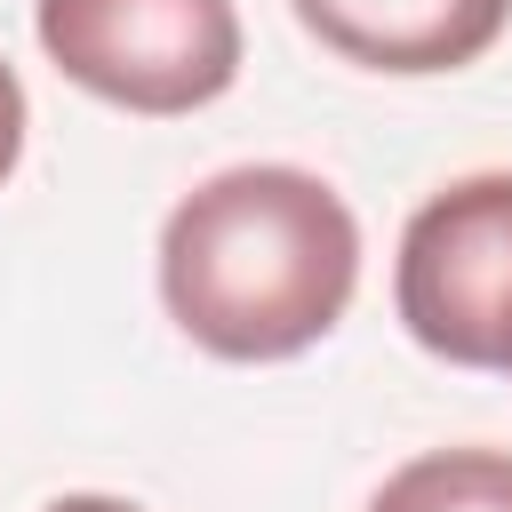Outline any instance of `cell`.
<instances>
[{
  "label": "cell",
  "instance_id": "1",
  "mask_svg": "<svg viewBox=\"0 0 512 512\" xmlns=\"http://www.w3.org/2000/svg\"><path fill=\"white\" fill-rule=\"evenodd\" d=\"M360 288V224L344 192L288 160L216 168L160 224V304L216 360L312 352Z\"/></svg>",
  "mask_w": 512,
  "mask_h": 512
},
{
  "label": "cell",
  "instance_id": "2",
  "mask_svg": "<svg viewBox=\"0 0 512 512\" xmlns=\"http://www.w3.org/2000/svg\"><path fill=\"white\" fill-rule=\"evenodd\" d=\"M48 64L144 120L216 104L240 80V8L232 0H32Z\"/></svg>",
  "mask_w": 512,
  "mask_h": 512
},
{
  "label": "cell",
  "instance_id": "3",
  "mask_svg": "<svg viewBox=\"0 0 512 512\" xmlns=\"http://www.w3.org/2000/svg\"><path fill=\"white\" fill-rule=\"evenodd\" d=\"M392 304L432 360L512 376V168L456 176L408 216Z\"/></svg>",
  "mask_w": 512,
  "mask_h": 512
},
{
  "label": "cell",
  "instance_id": "4",
  "mask_svg": "<svg viewBox=\"0 0 512 512\" xmlns=\"http://www.w3.org/2000/svg\"><path fill=\"white\" fill-rule=\"evenodd\" d=\"M288 8L328 56L392 80L464 72L512 24V0H288Z\"/></svg>",
  "mask_w": 512,
  "mask_h": 512
},
{
  "label": "cell",
  "instance_id": "5",
  "mask_svg": "<svg viewBox=\"0 0 512 512\" xmlns=\"http://www.w3.org/2000/svg\"><path fill=\"white\" fill-rule=\"evenodd\" d=\"M368 512H512V448H424L368 496Z\"/></svg>",
  "mask_w": 512,
  "mask_h": 512
},
{
  "label": "cell",
  "instance_id": "6",
  "mask_svg": "<svg viewBox=\"0 0 512 512\" xmlns=\"http://www.w3.org/2000/svg\"><path fill=\"white\" fill-rule=\"evenodd\" d=\"M24 128H32V112H24V80H16V64L0 56V184H8L16 160H24Z\"/></svg>",
  "mask_w": 512,
  "mask_h": 512
},
{
  "label": "cell",
  "instance_id": "7",
  "mask_svg": "<svg viewBox=\"0 0 512 512\" xmlns=\"http://www.w3.org/2000/svg\"><path fill=\"white\" fill-rule=\"evenodd\" d=\"M48 512H144V504H128V496H56Z\"/></svg>",
  "mask_w": 512,
  "mask_h": 512
}]
</instances>
